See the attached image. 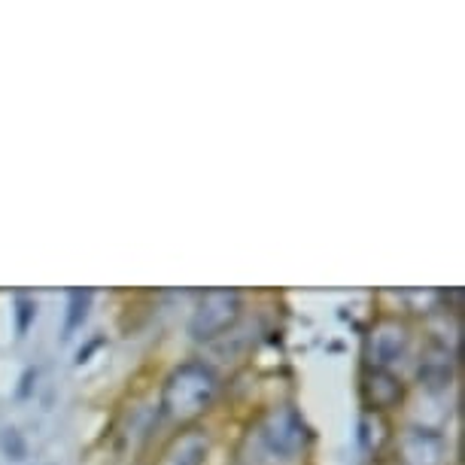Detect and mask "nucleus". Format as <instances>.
<instances>
[{
	"mask_svg": "<svg viewBox=\"0 0 465 465\" xmlns=\"http://www.w3.org/2000/svg\"><path fill=\"white\" fill-rule=\"evenodd\" d=\"M238 317H241V295L234 289H207L201 295L195 313H192L189 329L198 341H210L232 329Z\"/></svg>",
	"mask_w": 465,
	"mask_h": 465,
	"instance_id": "2",
	"label": "nucleus"
},
{
	"mask_svg": "<svg viewBox=\"0 0 465 465\" xmlns=\"http://www.w3.org/2000/svg\"><path fill=\"white\" fill-rule=\"evenodd\" d=\"M204 453H207V438L198 432H189L168 450L164 465H201L204 462Z\"/></svg>",
	"mask_w": 465,
	"mask_h": 465,
	"instance_id": "7",
	"label": "nucleus"
},
{
	"mask_svg": "<svg viewBox=\"0 0 465 465\" xmlns=\"http://www.w3.org/2000/svg\"><path fill=\"white\" fill-rule=\"evenodd\" d=\"M31 313H34V302L31 298H19V331L28 329V322H31Z\"/></svg>",
	"mask_w": 465,
	"mask_h": 465,
	"instance_id": "9",
	"label": "nucleus"
},
{
	"mask_svg": "<svg viewBox=\"0 0 465 465\" xmlns=\"http://www.w3.org/2000/svg\"><path fill=\"white\" fill-rule=\"evenodd\" d=\"M262 438L271 447V453L292 460L304 444V423L292 408H277L262 423Z\"/></svg>",
	"mask_w": 465,
	"mask_h": 465,
	"instance_id": "3",
	"label": "nucleus"
},
{
	"mask_svg": "<svg viewBox=\"0 0 465 465\" xmlns=\"http://www.w3.org/2000/svg\"><path fill=\"white\" fill-rule=\"evenodd\" d=\"M405 347H408V329L401 326V322L386 320V322H381V326L374 329V335H371V359L381 368L390 365V362H396V359L405 353Z\"/></svg>",
	"mask_w": 465,
	"mask_h": 465,
	"instance_id": "5",
	"label": "nucleus"
},
{
	"mask_svg": "<svg viewBox=\"0 0 465 465\" xmlns=\"http://www.w3.org/2000/svg\"><path fill=\"white\" fill-rule=\"evenodd\" d=\"M85 307H89V292L85 289H74L70 292V317H67V331H74L85 320Z\"/></svg>",
	"mask_w": 465,
	"mask_h": 465,
	"instance_id": "8",
	"label": "nucleus"
},
{
	"mask_svg": "<svg viewBox=\"0 0 465 465\" xmlns=\"http://www.w3.org/2000/svg\"><path fill=\"white\" fill-rule=\"evenodd\" d=\"M401 460L408 465H444V438L429 429H411L401 438Z\"/></svg>",
	"mask_w": 465,
	"mask_h": 465,
	"instance_id": "4",
	"label": "nucleus"
},
{
	"mask_svg": "<svg viewBox=\"0 0 465 465\" xmlns=\"http://www.w3.org/2000/svg\"><path fill=\"white\" fill-rule=\"evenodd\" d=\"M365 399L371 401V408L377 411L392 408L401 399V381H396V377L390 371H383V368H374L365 381Z\"/></svg>",
	"mask_w": 465,
	"mask_h": 465,
	"instance_id": "6",
	"label": "nucleus"
},
{
	"mask_svg": "<svg viewBox=\"0 0 465 465\" xmlns=\"http://www.w3.org/2000/svg\"><path fill=\"white\" fill-rule=\"evenodd\" d=\"M216 374L201 362H186L168 377L162 392V411L173 420L201 414L216 396Z\"/></svg>",
	"mask_w": 465,
	"mask_h": 465,
	"instance_id": "1",
	"label": "nucleus"
}]
</instances>
